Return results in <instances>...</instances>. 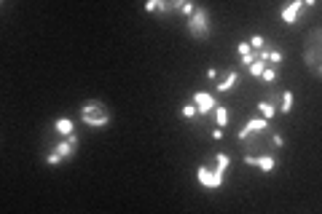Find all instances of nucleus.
I'll return each instance as SVG.
<instances>
[{"label": "nucleus", "instance_id": "nucleus-1", "mask_svg": "<svg viewBox=\"0 0 322 214\" xmlns=\"http://www.w3.org/2000/svg\"><path fill=\"white\" fill-rule=\"evenodd\" d=\"M81 120L89 128H105L110 123V110L99 99H89V102L81 105Z\"/></svg>", "mask_w": 322, "mask_h": 214}, {"label": "nucleus", "instance_id": "nucleus-2", "mask_svg": "<svg viewBox=\"0 0 322 214\" xmlns=\"http://www.w3.org/2000/svg\"><path fill=\"white\" fill-rule=\"evenodd\" d=\"M185 27H188V35L196 38V40L210 38V13L204 8H196L188 19H185Z\"/></svg>", "mask_w": 322, "mask_h": 214}, {"label": "nucleus", "instance_id": "nucleus-3", "mask_svg": "<svg viewBox=\"0 0 322 214\" xmlns=\"http://www.w3.org/2000/svg\"><path fill=\"white\" fill-rule=\"evenodd\" d=\"M226 174H228V171L218 169V166H207V163H202V166L196 169V180H199V185H204V188H210V190H218L220 185H223Z\"/></svg>", "mask_w": 322, "mask_h": 214}, {"label": "nucleus", "instance_id": "nucleus-4", "mask_svg": "<svg viewBox=\"0 0 322 214\" xmlns=\"http://www.w3.org/2000/svg\"><path fill=\"white\" fill-rule=\"evenodd\" d=\"M320 35H322V32H320V27H317V30L309 35V43H306V51H304L306 67H309L317 78H320V73H322V67H320Z\"/></svg>", "mask_w": 322, "mask_h": 214}, {"label": "nucleus", "instance_id": "nucleus-5", "mask_svg": "<svg viewBox=\"0 0 322 214\" xmlns=\"http://www.w3.org/2000/svg\"><path fill=\"white\" fill-rule=\"evenodd\" d=\"M266 128H269V120H266V118H253V120H247V123L239 128L236 139H239V142H247V139H253V137H261Z\"/></svg>", "mask_w": 322, "mask_h": 214}, {"label": "nucleus", "instance_id": "nucleus-6", "mask_svg": "<svg viewBox=\"0 0 322 214\" xmlns=\"http://www.w3.org/2000/svg\"><path fill=\"white\" fill-rule=\"evenodd\" d=\"M191 102L196 105L199 115H210V112H215V107H218V99H215V94H210V91H193Z\"/></svg>", "mask_w": 322, "mask_h": 214}, {"label": "nucleus", "instance_id": "nucleus-7", "mask_svg": "<svg viewBox=\"0 0 322 214\" xmlns=\"http://www.w3.org/2000/svg\"><path fill=\"white\" fill-rule=\"evenodd\" d=\"M245 163L247 166H258L263 174H274V169H277L274 155H245Z\"/></svg>", "mask_w": 322, "mask_h": 214}, {"label": "nucleus", "instance_id": "nucleus-8", "mask_svg": "<svg viewBox=\"0 0 322 214\" xmlns=\"http://www.w3.org/2000/svg\"><path fill=\"white\" fill-rule=\"evenodd\" d=\"M75 150H78V134H70V137H64L62 142L54 145V153L62 155V161L70 158V155H75Z\"/></svg>", "mask_w": 322, "mask_h": 214}, {"label": "nucleus", "instance_id": "nucleus-9", "mask_svg": "<svg viewBox=\"0 0 322 214\" xmlns=\"http://www.w3.org/2000/svg\"><path fill=\"white\" fill-rule=\"evenodd\" d=\"M236 83H239V73H236V70H226L223 78L215 83V91H218V94H228V91L236 89Z\"/></svg>", "mask_w": 322, "mask_h": 214}, {"label": "nucleus", "instance_id": "nucleus-10", "mask_svg": "<svg viewBox=\"0 0 322 214\" xmlns=\"http://www.w3.org/2000/svg\"><path fill=\"white\" fill-rule=\"evenodd\" d=\"M301 8H304V0H290V3L288 5H285V8L282 11H279V13H282V21H285V24H296V21H298V13H301Z\"/></svg>", "mask_w": 322, "mask_h": 214}, {"label": "nucleus", "instance_id": "nucleus-11", "mask_svg": "<svg viewBox=\"0 0 322 214\" xmlns=\"http://www.w3.org/2000/svg\"><path fill=\"white\" fill-rule=\"evenodd\" d=\"M54 131L62 134V137H70V134H75V123L70 118H56L54 120Z\"/></svg>", "mask_w": 322, "mask_h": 214}, {"label": "nucleus", "instance_id": "nucleus-12", "mask_svg": "<svg viewBox=\"0 0 322 214\" xmlns=\"http://www.w3.org/2000/svg\"><path fill=\"white\" fill-rule=\"evenodd\" d=\"M293 105H296V99H293V91H282V94H279V107H277V112H285V115H290V112H293Z\"/></svg>", "mask_w": 322, "mask_h": 214}, {"label": "nucleus", "instance_id": "nucleus-13", "mask_svg": "<svg viewBox=\"0 0 322 214\" xmlns=\"http://www.w3.org/2000/svg\"><path fill=\"white\" fill-rule=\"evenodd\" d=\"M258 112H261V118L271 120V118L277 115V105L271 102V99H261V102H258Z\"/></svg>", "mask_w": 322, "mask_h": 214}, {"label": "nucleus", "instance_id": "nucleus-14", "mask_svg": "<svg viewBox=\"0 0 322 214\" xmlns=\"http://www.w3.org/2000/svg\"><path fill=\"white\" fill-rule=\"evenodd\" d=\"M282 59H285L282 48L269 46V56H266V64H269V67H277V70H279V64H282Z\"/></svg>", "mask_w": 322, "mask_h": 214}, {"label": "nucleus", "instance_id": "nucleus-15", "mask_svg": "<svg viewBox=\"0 0 322 214\" xmlns=\"http://www.w3.org/2000/svg\"><path fill=\"white\" fill-rule=\"evenodd\" d=\"M228 120H231V112H228V107L218 105V107H215V123H218V128H226Z\"/></svg>", "mask_w": 322, "mask_h": 214}, {"label": "nucleus", "instance_id": "nucleus-16", "mask_svg": "<svg viewBox=\"0 0 322 214\" xmlns=\"http://www.w3.org/2000/svg\"><path fill=\"white\" fill-rule=\"evenodd\" d=\"M215 166H218V169H223V171H228V169H231V155L218 153V155H215Z\"/></svg>", "mask_w": 322, "mask_h": 214}, {"label": "nucleus", "instance_id": "nucleus-17", "mask_svg": "<svg viewBox=\"0 0 322 214\" xmlns=\"http://www.w3.org/2000/svg\"><path fill=\"white\" fill-rule=\"evenodd\" d=\"M263 70H266V62L255 59V62H253V64H250V67H247V73L253 75V78H261V73H263Z\"/></svg>", "mask_w": 322, "mask_h": 214}, {"label": "nucleus", "instance_id": "nucleus-18", "mask_svg": "<svg viewBox=\"0 0 322 214\" xmlns=\"http://www.w3.org/2000/svg\"><path fill=\"white\" fill-rule=\"evenodd\" d=\"M247 43H250V48H253V51H261V48L266 46L263 35H258V32H255V35H250V40H247Z\"/></svg>", "mask_w": 322, "mask_h": 214}, {"label": "nucleus", "instance_id": "nucleus-19", "mask_svg": "<svg viewBox=\"0 0 322 214\" xmlns=\"http://www.w3.org/2000/svg\"><path fill=\"white\" fill-rule=\"evenodd\" d=\"M180 115H183V118H196V115H199V112H196V105H193V102H185V105L180 107Z\"/></svg>", "mask_w": 322, "mask_h": 214}, {"label": "nucleus", "instance_id": "nucleus-20", "mask_svg": "<svg viewBox=\"0 0 322 214\" xmlns=\"http://www.w3.org/2000/svg\"><path fill=\"white\" fill-rule=\"evenodd\" d=\"M277 67H269V64H266V70H263V73H261V78H263V81H266V83H274L277 81Z\"/></svg>", "mask_w": 322, "mask_h": 214}, {"label": "nucleus", "instance_id": "nucleus-21", "mask_svg": "<svg viewBox=\"0 0 322 214\" xmlns=\"http://www.w3.org/2000/svg\"><path fill=\"white\" fill-rule=\"evenodd\" d=\"M159 11L161 13H172V11H175V0H172V3H169V0H159Z\"/></svg>", "mask_w": 322, "mask_h": 214}, {"label": "nucleus", "instance_id": "nucleus-22", "mask_svg": "<svg viewBox=\"0 0 322 214\" xmlns=\"http://www.w3.org/2000/svg\"><path fill=\"white\" fill-rule=\"evenodd\" d=\"M46 163H48V166H59V163H62V155L48 153V155H46Z\"/></svg>", "mask_w": 322, "mask_h": 214}, {"label": "nucleus", "instance_id": "nucleus-23", "mask_svg": "<svg viewBox=\"0 0 322 214\" xmlns=\"http://www.w3.org/2000/svg\"><path fill=\"white\" fill-rule=\"evenodd\" d=\"M145 11H150V13L159 11V0H148V3H145Z\"/></svg>", "mask_w": 322, "mask_h": 214}, {"label": "nucleus", "instance_id": "nucleus-24", "mask_svg": "<svg viewBox=\"0 0 322 214\" xmlns=\"http://www.w3.org/2000/svg\"><path fill=\"white\" fill-rule=\"evenodd\" d=\"M271 142H274V147H282V145H285L282 134H274V137H271Z\"/></svg>", "mask_w": 322, "mask_h": 214}, {"label": "nucleus", "instance_id": "nucleus-25", "mask_svg": "<svg viewBox=\"0 0 322 214\" xmlns=\"http://www.w3.org/2000/svg\"><path fill=\"white\" fill-rule=\"evenodd\" d=\"M207 81H218V70H215V67L207 70Z\"/></svg>", "mask_w": 322, "mask_h": 214}, {"label": "nucleus", "instance_id": "nucleus-26", "mask_svg": "<svg viewBox=\"0 0 322 214\" xmlns=\"http://www.w3.org/2000/svg\"><path fill=\"white\" fill-rule=\"evenodd\" d=\"M212 139H223V128H212Z\"/></svg>", "mask_w": 322, "mask_h": 214}]
</instances>
